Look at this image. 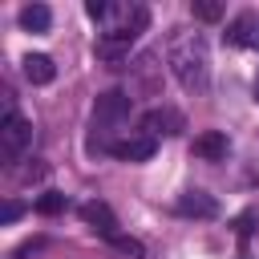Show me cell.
Returning <instances> with one entry per match:
<instances>
[{
	"instance_id": "1",
	"label": "cell",
	"mask_w": 259,
	"mask_h": 259,
	"mask_svg": "<svg viewBox=\"0 0 259 259\" xmlns=\"http://www.w3.org/2000/svg\"><path fill=\"white\" fill-rule=\"evenodd\" d=\"M85 16L97 20V57L109 65L121 61L150 24V8L142 0H85Z\"/></svg>"
},
{
	"instance_id": "2",
	"label": "cell",
	"mask_w": 259,
	"mask_h": 259,
	"mask_svg": "<svg viewBox=\"0 0 259 259\" xmlns=\"http://www.w3.org/2000/svg\"><path fill=\"white\" fill-rule=\"evenodd\" d=\"M166 61H170L174 81L186 93H206V85H210V49H206L202 32L178 28L170 36V45H166Z\"/></svg>"
},
{
	"instance_id": "3",
	"label": "cell",
	"mask_w": 259,
	"mask_h": 259,
	"mask_svg": "<svg viewBox=\"0 0 259 259\" xmlns=\"http://www.w3.org/2000/svg\"><path fill=\"white\" fill-rule=\"evenodd\" d=\"M130 113H134L130 93H121V89L101 93V97L93 101V134H89V150H93V154H109V146H113L117 134L125 130Z\"/></svg>"
},
{
	"instance_id": "4",
	"label": "cell",
	"mask_w": 259,
	"mask_h": 259,
	"mask_svg": "<svg viewBox=\"0 0 259 259\" xmlns=\"http://www.w3.org/2000/svg\"><path fill=\"white\" fill-rule=\"evenodd\" d=\"M28 146H32V121L20 117L16 109H8V117L0 121V162H4V166L20 162Z\"/></svg>"
},
{
	"instance_id": "5",
	"label": "cell",
	"mask_w": 259,
	"mask_h": 259,
	"mask_svg": "<svg viewBox=\"0 0 259 259\" xmlns=\"http://www.w3.org/2000/svg\"><path fill=\"white\" fill-rule=\"evenodd\" d=\"M227 45H235V49H251V53H259V12L255 8H247V12H239L231 24H227Z\"/></svg>"
},
{
	"instance_id": "6",
	"label": "cell",
	"mask_w": 259,
	"mask_h": 259,
	"mask_svg": "<svg viewBox=\"0 0 259 259\" xmlns=\"http://www.w3.org/2000/svg\"><path fill=\"white\" fill-rule=\"evenodd\" d=\"M182 130H186V117H182L174 105H158V109H150V113L142 117V134H150V138H158V134L174 138V134H182Z\"/></svg>"
},
{
	"instance_id": "7",
	"label": "cell",
	"mask_w": 259,
	"mask_h": 259,
	"mask_svg": "<svg viewBox=\"0 0 259 259\" xmlns=\"http://www.w3.org/2000/svg\"><path fill=\"white\" fill-rule=\"evenodd\" d=\"M154 150H158V138H150V134H125L109 146V154L121 162H150Z\"/></svg>"
},
{
	"instance_id": "8",
	"label": "cell",
	"mask_w": 259,
	"mask_h": 259,
	"mask_svg": "<svg viewBox=\"0 0 259 259\" xmlns=\"http://www.w3.org/2000/svg\"><path fill=\"white\" fill-rule=\"evenodd\" d=\"M174 210L186 214V219H214V214H219V202H214L206 190H186V194H178Z\"/></svg>"
},
{
	"instance_id": "9",
	"label": "cell",
	"mask_w": 259,
	"mask_h": 259,
	"mask_svg": "<svg viewBox=\"0 0 259 259\" xmlns=\"http://www.w3.org/2000/svg\"><path fill=\"white\" fill-rule=\"evenodd\" d=\"M81 219H85V223H89V227H93L101 239H109V243L121 235V231H117V219H113V210H109L105 202H97V198L81 206Z\"/></svg>"
},
{
	"instance_id": "10",
	"label": "cell",
	"mask_w": 259,
	"mask_h": 259,
	"mask_svg": "<svg viewBox=\"0 0 259 259\" xmlns=\"http://www.w3.org/2000/svg\"><path fill=\"white\" fill-rule=\"evenodd\" d=\"M227 150H231V142L223 130H206L194 138V158H202V162H219V158H227Z\"/></svg>"
},
{
	"instance_id": "11",
	"label": "cell",
	"mask_w": 259,
	"mask_h": 259,
	"mask_svg": "<svg viewBox=\"0 0 259 259\" xmlns=\"http://www.w3.org/2000/svg\"><path fill=\"white\" fill-rule=\"evenodd\" d=\"M20 69H24V77H28L32 85H49V81L57 77V65H53V57H45V53H28V57L20 61Z\"/></svg>"
},
{
	"instance_id": "12",
	"label": "cell",
	"mask_w": 259,
	"mask_h": 259,
	"mask_svg": "<svg viewBox=\"0 0 259 259\" xmlns=\"http://www.w3.org/2000/svg\"><path fill=\"white\" fill-rule=\"evenodd\" d=\"M49 24H53V12H49L45 4H24V8H20V28H28V32H49Z\"/></svg>"
},
{
	"instance_id": "13",
	"label": "cell",
	"mask_w": 259,
	"mask_h": 259,
	"mask_svg": "<svg viewBox=\"0 0 259 259\" xmlns=\"http://www.w3.org/2000/svg\"><path fill=\"white\" fill-rule=\"evenodd\" d=\"M190 12H194V20H219L223 16V4L219 0H194Z\"/></svg>"
},
{
	"instance_id": "14",
	"label": "cell",
	"mask_w": 259,
	"mask_h": 259,
	"mask_svg": "<svg viewBox=\"0 0 259 259\" xmlns=\"http://www.w3.org/2000/svg\"><path fill=\"white\" fill-rule=\"evenodd\" d=\"M36 210H40V214H61V210H65V194H57V190H45V194L36 198Z\"/></svg>"
},
{
	"instance_id": "15",
	"label": "cell",
	"mask_w": 259,
	"mask_h": 259,
	"mask_svg": "<svg viewBox=\"0 0 259 259\" xmlns=\"http://www.w3.org/2000/svg\"><path fill=\"white\" fill-rule=\"evenodd\" d=\"M113 247H117V251H125V255H142V243H138V239H125V235H117V239H113Z\"/></svg>"
},
{
	"instance_id": "16",
	"label": "cell",
	"mask_w": 259,
	"mask_h": 259,
	"mask_svg": "<svg viewBox=\"0 0 259 259\" xmlns=\"http://www.w3.org/2000/svg\"><path fill=\"white\" fill-rule=\"evenodd\" d=\"M16 219H20V202H4V206H0V223L8 227V223H16Z\"/></svg>"
},
{
	"instance_id": "17",
	"label": "cell",
	"mask_w": 259,
	"mask_h": 259,
	"mask_svg": "<svg viewBox=\"0 0 259 259\" xmlns=\"http://www.w3.org/2000/svg\"><path fill=\"white\" fill-rule=\"evenodd\" d=\"M251 89H255V101H259V73H255V85H251Z\"/></svg>"
}]
</instances>
